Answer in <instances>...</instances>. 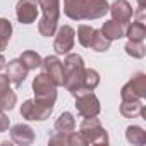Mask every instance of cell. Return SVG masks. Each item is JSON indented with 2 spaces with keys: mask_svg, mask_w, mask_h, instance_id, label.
I'll list each match as a JSON object with an SVG mask.
<instances>
[{
  "mask_svg": "<svg viewBox=\"0 0 146 146\" xmlns=\"http://www.w3.org/2000/svg\"><path fill=\"white\" fill-rule=\"evenodd\" d=\"M64 84L65 90L72 95L76 96L79 93H84L83 90V76H84V60L81 55L78 53H67L64 62Z\"/></svg>",
  "mask_w": 146,
  "mask_h": 146,
  "instance_id": "cell-1",
  "label": "cell"
},
{
  "mask_svg": "<svg viewBox=\"0 0 146 146\" xmlns=\"http://www.w3.org/2000/svg\"><path fill=\"white\" fill-rule=\"evenodd\" d=\"M36 2L43 12V17L38 23V33L45 38H50L55 35V31L58 28L60 0H36Z\"/></svg>",
  "mask_w": 146,
  "mask_h": 146,
  "instance_id": "cell-2",
  "label": "cell"
},
{
  "mask_svg": "<svg viewBox=\"0 0 146 146\" xmlns=\"http://www.w3.org/2000/svg\"><path fill=\"white\" fill-rule=\"evenodd\" d=\"M55 108V100H26L21 105V117L26 120H46Z\"/></svg>",
  "mask_w": 146,
  "mask_h": 146,
  "instance_id": "cell-3",
  "label": "cell"
},
{
  "mask_svg": "<svg viewBox=\"0 0 146 146\" xmlns=\"http://www.w3.org/2000/svg\"><path fill=\"white\" fill-rule=\"evenodd\" d=\"M79 134L86 144H108V132L96 117H84L79 125Z\"/></svg>",
  "mask_w": 146,
  "mask_h": 146,
  "instance_id": "cell-4",
  "label": "cell"
},
{
  "mask_svg": "<svg viewBox=\"0 0 146 146\" xmlns=\"http://www.w3.org/2000/svg\"><path fill=\"white\" fill-rule=\"evenodd\" d=\"M146 96V74L136 72V74L120 88L122 100H143Z\"/></svg>",
  "mask_w": 146,
  "mask_h": 146,
  "instance_id": "cell-5",
  "label": "cell"
},
{
  "mask_svg": "<svg viewBox=\"0 0 146 146\" xmlns=\"http://www.w3.org/2000/svg\"><path fill=\"white\" fill-rule=\"evenodd\" d=\"M76 98V108L78 113L84 119V117H98V113L102 112V105L98 96L93 91H84L74 96Z\"/></svg>",
  "mask_w": 146,
  "mask_h": 146,
  "instance_id": "cell-6",
  "label": "cell"
},
{
  "mask_svg": "<svg viewBox=\"0 0 146 146\" xmlns=\"http://www.w3.org/2000/svg\"><path fill=\"white\" fill-rule=\"evenodd\" d=\"M55 41H53V50L57 55H67L76 43V29L70 26H60L55 31Z\"/></svg>",
  "mask_w": 146,
  "mask_h": 146,
  "instance_id": "cell-7",
  "label": "cell"
},
{
  "mask_svg": "<svg viewBox=\"0 0 146 146\" xmlns=\"http://www.w3.org/2000/svg\"><path fill=\"white\" fill-rule=\"evenodd\" d=\"M33 93L36 100H55L57 102V86L45 72L38 74L33 79Z\"/></svg>",
  "mask_w": 146,
  "mask_h": 146,
  "instance_id": "cell-8",
  "label": "cell"
},
{
  "mask_svg": "<svg viewBox=\"0 0 146 146\" xmlns=\"http://www.w3.org/2000/svg\"><path fill=\"white\" fill-rule=\"evenodd\" d=\"M45 74L55 83V86H62L64 84V65H62V60L58 58V55H48L41 60V65Z\"/></svg>",
  "mask_w": 146,
  "mask_h": 146,
  "instance_id": "cell-9",
  "label": "cell"
},
{
  "mask_svg": "<svg viewBox=\"0 0 146 146\" xmlns=\"http://www.w3.org/2000/svg\"><path fill=\"white\" fill-rule=\"evenodd\" d=\"M38 11L36 0H17L16 4V17L21 24H33L38 17Z\"/></svg>",
  "mask_w": 146,
  "mask_h": 146,
  "instance_id": "cell-10",
  "label": "cell"
},
{
  "mask_svg": "<svg viewBox=\"0 0 146 146\" xmlns=\"http://www.w3.org/2000/svg\"><path fill=\"white\" fill-rule=\"evenodd\" d=\"M108 12L112 14V19L115 23L122 24V26H127L132 21V16H134V11H132V7L127 0H115L110 5Z\"/></svg>",
  "mask_w": 146,
  "mask_h": 146,
  "instance_id": "cell-11",
  "label": "cell"
},
{
  "mask_svg": "<svg viewBox=\"0 0 146 146\" xmlns=\"http://www.w3.org/2000/svg\"><path fill=\"white\" fill-rule=\"evenodd\" d=\"M11 141L19 144V146H28V144H33L35 143V131L31 125L28 124H16L11 127Z\"/></svg>",
  "mask_w": 146,
  "mask_h": 146,
  "instance_id": "cell-12",
  "label": "cell"
},
{
  "mask_svg": "<svg viewBox=\"0 0 146 146\" xmlns=\"http://www.w3.org/2000/svg\"><path fill=\"white\" fill-rule=\"evenodd\" d=\"M5 70H7V76H9L11 83H12L16 88L23 86V83H24L26 78H28V72H29V70L26 69V65H24L19 58L9 60V62L5 64Z\"/></svg>",
  "mask_w": 146,
  "mask_h": 146,
  "instance_id": "cell-13",
  "label": "cell"
},
{
  "mask_svg": "<svg viewBox=\"0 0 146 146\" xmlns=\"http://www.w3.org/2000/svg\"><path fill=\"white\" fill-rule=\"evenodd\" d=\"M110 9V4L107 0H84V19L95 21L102 19Z\"/></svg>",
  "mask_w": 146,
  "mask_h": 146,
  "instance_id": "cell-14",
  "label": "cell"
},
{
  "mask_svg": "<svg viewBox=\"0 0 146 146\" xmlns=\"http://www.w3.org/2000/svg\"><path fill=\"white\" fill-rule=\"evenodd\" d=\"M64 14L72 21H83L84 0H64Z\"/></svg>",
  "mask_w": 146,
  "mask_h": 146,
  "instance_id": "cell-15",
  "label": "cell"
},
{
  "mask_svg": "<svg viewBox=\"0 0 146 146\" xmlns=\"http://www.w3.org/2000/svg\"><path fill=\"white\" fill-rule=\"evenodd\" d=\"M143 112H144L143 100H122L120 103V115L125 119H136L143 115Z\"/></svg>",
  "mask_w": 146,
  "mask_h": 146,
  "instance_id": "cell-16",
  "label": "cell"
},
{
  "mask_svg": "<svg viewBox=\"0 0 146 146\" xmlns=\"http://www.w3.org/2000/svg\"><path fill=\"white\" fill-rule=\"evenodd\" d=\"M100 31H102V33L105 35V38H108L110 41H113V40H120V38L125 36V28H124L122 24L115 23L113 19L105 21V23L102 24V29H100Z\"/></svg>",
  "mask_w": 146,
  "mask_h": 146,
  "instance_id": "cell-17",
  "label": "cell"
},
{
  "mask_svg": "<svg viewBox=\"0 0 146 146\" xmlns=\"http://www.w3.org/2000/svg\"><path fill=\"white\" fill-rule=\"evenodd\" d=\"M55 131L60 134H69L72 131H76V119L70 112H64L58 115V119L55 120Z\"/></svg>",
  "mask_w": 146,
  "mask_h": 146,
  "instance_id": "cell-18",
  "label": "cell"
},
{
  "mask_svg": "<svg viewBox=\"0 0 146 146\" xmlns=\"http://www.w3.org/2000/svg\"><path fill=\"white\" fill-rule=\"evenodd\" d=\"M125 139L134 146H143L146 144V131L141 125H129L125 129Z\"/></svg>",
  "mask_w": 146,
  "mask_h": 146,
  "instance_id": "cell-19",
  "label": "cell"
},
{
  "mask_svg": "<svg viewBox=\"0 0 146 146\" xmlns=\"http://www.w3.org/2000/svg\"><path fill=\"white\" fill-rule=\"evenodd\" d=\"M100 86V74L95 69L84 67V76H83V90L84 91H95Z\"/></svg>",
  "mask_w": 146,
  "mask_h": 146,
  "instance_id": "cell-20",
  "label": "cell"
},
{
  "mask_svg": "<svg viewBox=\"0 0 146 146\" xmlns=\"http://www.w3.org/2000/svg\"><path fill=\"white\" fill-rule=\"evenodd\" d=\"M125 36L129 40H137V41H143L146 38V26L144 23L141 21H132L127 24V29H125Z\"/></svg>",
  "mask_w": 146,
  "mask_h": 146,
  "instance_id": "cell-21",
  "label": "cell"
},
{
  "mask_svg": "<svg viewBox=\"0 0 146 146\" xmlns=\"http://www.w3.org/2000/svg\"><path fill=\"white\" fill-rule=\"evenodd\" d=\"M110 45H112V41L108 38H105V35L100 29H95L93 38H91V43H90V48L95 50V52H98V53H102V52L110 50Z\"/></svg>",
  "mask_w": 146,
  "mask_h": 146,
  "instance_id": "cell-22",
  "label": "cell"
},
{
  "mask_svg": "<svg viewBox=\"0 0 146 146\" xmlns=\"http://www.w3.org/2000/svg\"><path fill=\"white\" fill-rule=\"evenodd\" d=\"M19 60L26 65L28 70H33V69H38V67L41 65V60H43V58H41V55H40L38 52H35V50H26V52L21 53Z\"/></svg>",
  "mask_w": 146,
  "mask_h": 146,
  "instance_id": "cell-23",
  "label": "cell"
},
{
  "mask_svg": "<svg viewBox=\"0 0 146 146\" xmlns=\"http://www.w3.org/2000/svg\"><path fill=\"white\" fill-rule=\"evenodd\" d=\"M12 36V23L5 17H0V52H4Z\"/></svg>",
  "mask_w": 146,
  "mask_h": 146,
  "instance_id": "cell-24",
  "label": "cell"
},
{
  "mask_svg": "<svg viewBox=\"0 0 146 146\" xmlns=\"http://www.w3.org/2000/svg\"><path fill=\"white\" fill-rule=\"evenodd\" d=\"M125 53L132 58H143L146 55V46L143 41H137V40H129L124 46Z\"/></svg>",
  "mask_w": 146,
  "mask_h": 146,
  "instance_id": "cell-25",
  "label": "cell"
},
{
  "mask_svg": "<svg viewBox=\"0 0 146 146\" xmlns=\"http://www.w3.org/2000/svg\"><path fill=\"white\" fill-rule=\"evenodd\" d=\"M17 103V95L12 90H7L4 93H0V112L12 110Z\"/></svg>",
  "mask_w": 146,
  "mask_h": 146,
  "instance_id": "cell-26",
  "label": "cell"
},
{
  "mask_svg": "<svg viewBox=\"0 0 146 146\" xmlns=\"http://www.w3.org/2000/svg\"><path fill=\"white\" fill-rule=\"evenodd\" d=\"M93 33H95V28H93V26L81 24V26L78 28V41H79V45L84 46V48H90V43H91Z\"/></svg>",
  "mask_w": 146,
  "mask_h": 146,
  "instance_id": "cell-27",
  "label": "cell"
},
{
  "mask_svg": "<svg viewBox=\"0 0 146 146\" xmlns=\"http://www.w3.org/2000/svg\"><path fill=\"white\" fill-rule=\"evenodd\" d=\"M67 143H69V146H86L83 136L79 132H74V131L67 134Z\"/></svg>",
  "mask_w": 146,
  "mask_h": 146,
  "instance_id": "cell-28",
  "label": "cell"
},
{
  "mask_svg": "<svg viewBox=\"0 0 146 146\" xmlns=\"http://www.w3.org/2000/svg\"><path fill=\"white\" fill-rule=\"evenodd\" d=\"M48 144H52V146H69V143H67V134H60V132H55L50 139H48Z\"/></svg>",
  "mask_w": 146,
  "mask_h": 146,
  "instance_id": "cell-29",
  "label": "cell"
},
{
  "mask_svg": "<svg viewBox=\"0 0 146 146\" xmlns=\"http://www.w3.org/2000/svg\"><path fill=\"white\" fill-rule=\"evenodd\" d=\"M11 127V120L5 115V112H0V132H5Z\"/></svg>",
  "mask_w": 146,
  "mask_h": 146,
  "instance_id": "cell-30",
  "label": "cell"
},
{
  "mask_svg": "<svg viewBox=\"0 0 146 146\" xmlns=\"http://www.w3.org/2000/svg\"><path fill=\"white\" fill-rule=\"evenodd\" d=\"M11 90V79L7 74H0V93Z\"/></svg>",
  "mask_w": 146,
  "mask_h": 146,
  "instance_id": "cell-31",
  "label": "cell"
},
{
  "mask_svg": "<svg viewBox=\"0 0 146 146\" xmlns=\"http://www.w3.org/2000/svg\"><path fill=\"white\" fill-rule=\"evenodd\" d=\"M5 64H7V60H5V57L2 55V52H0V70L5 69Z\"/></svg>",
  "mask_w": 146,
  "mask_h": 146,
  "instance_id": "cell-32",
  "label": "cell"
},
{
  "mask_svg": "<svg viewBox=\"0 0 146 146\" xmlns=\"http://www.w3.org/2000/svg\"><path fill=\"white\" fill-rule=\"evenodd\" d=\"M137 5L139 9H146V0H137Z\"/></svg>",
  "mask_w": 146,
  "mask_h": 146,
  "instance_id": "cell-33",
  "label": "cell"
}]
</instances>
